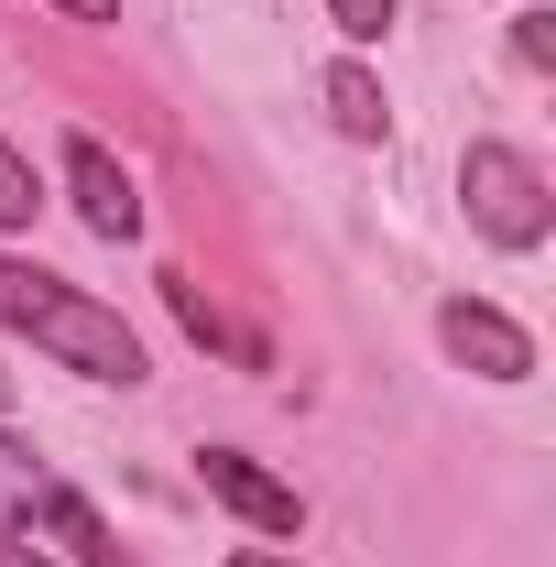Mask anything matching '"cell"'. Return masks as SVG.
<instances>
[{
    "mask_svg": "<svg viewBox=\"0 0 556 567\" xmlns=\"http://www.w3.org/2000/svg\"><path fill=\"white\" fill-rule=\"evenodd\" d=\"M0 328H22L33 350H55L66 371H87V382H142V339L121 328V306L33 274V262H0Z\"/></svg>",
    "mask_w": 556,
    "mask_h": 567,
    "instance_id": "1",
    "label": "cell"
},
{
    "mask_svg": "<svg viewBox=\"0 0 556 567\" xmlns=\"http://www.w3.org/2000/svg\"><path fill=\"white\" fill-rule=\"evenodd\" d=\"M459 197H470V229L491 251H535L556 229V186L535 175V153H513V142H470L459 153Z\"/></svg>",
    "mask_w": 556,
    "mask_h": 567,
    "instance_id": "2",
    "label": "cell"
},
{
    "mask_svg": "<svg viewBox=\"0 0 556 567\" xmlns=\"http://www.w3.org/2000/svg\"><path fill=\"white\" fill-rule=\"evenodd\" d=\"M436 339H447V360H470L481 382H524V371H535V339H524L502 306H481V295H459V306L436 317Z\"/></svg>",
    "mask_w": 556,
    "mask_h": 567,
    "instance_id": "3",
    "label": "cell"
},
{
    "mask_svg": "<svg viewBox=\"0 0 556 567\" xmlns=\"http://www.w3.org/2000/svg\"><path fill=\"white\" fill-rule=\"evenodd\" d=\"M197 481H208L240 524H262V535H295V524H306L295 481H274V470H262V458H240V447H197Z\"/></svg>",
    "mask_w": 556,
    "mask_h": 567,
    "instance_id": "4",
    "label": "cell"
},
{
    "mask_svg": "<svg viewBox=\"0 0 556 567\" xmlns=\"http://www.w3.org/2000/svg\"><path fill=\"white\" fill-rule=\"evenodd\" d=\"M66 197L99 240H132L142 229V197H132V175L110 164V142H66Z\"/></svg>",
    "mask_w": 556,
    "mask_h": 567,
    "instance_id": "5",
    "label": "cell"
},
{
    "mask_svg": "<svg viewBox=\"0 0 556 567\" xmlns=\"http://www.w3.org/2000/svg\"><path fill=\"white\" fill-rule=\"evenodd\" d=\"M164 295H175L186 339H197V350H218L229 371H262V360H274V350H262V328H240V317H229V306H218V295H208L197 274H164Z\"/></svg>",
    "mask_w": 556,
    "mask_h": 567,
    "instance_id": "6",
    "label": "cell"
},
{
    "mask_svg": "<svg viewBox=\"0 0 556 567\" xmlns=\"http://www.w3.org/2000/svg\"><path fill=\"white\" fill-rule=\"evenodd\" d=\"M33 524H44V535H55V546H66L76 567H132L121 546H110V524H99V513H87V502H76L66 481H55V492L33 502Z\"/></svg>",
    "mask_w": 556,
    "mask_h": 567,
    "instance_id": "7",
    "label": "cell"
},
{
    "mask_svg": "<svg viewBox=\"0 0 556 567\" xmlns=\"http://www.w3.org/2000/svg\"><path fill=\"white\" fill-rule=\"evenodd\" d=\"M328 121H339L349 142H382V132H393V110H382L371 66H328Z\"/></svg>",
    "mask_w": 556,
    "mask_h": 567,
    "instance_id": "8",
    "label": "cell"
},
{
    "mask_svg": "<svg viewBox=\"0 0 556 567\" xmlns=\"http://www.w3.org/2000/svg\"><path fill=\"white\" fill-rule=\"evenodd\" d=\"M44 492H55V470H44L22 436H0V513H33Z\"/></svg>",
    "mask_w": 556,
    "mask_h": 567,
    "instance_id": "9",
    "label": "cell"
},
{
    "mask_svg": "<svg viewBox=\"0 0 556 567\" xmlns=\"http://www.w3.org/2000/svg\"><path fill=\"white\" fill-rule=\"evenodd\" d=\"M33 208H44V197H33V164L0 142V229H33Z\"/></svg>",
    "mask_w": 556,
    "mask_h": 567,
    "instance_id": "10",
    "label": "cell"
},
{
    "mask_svg": "<svg viewBox=\"0 0 556 567\" xmlns=\"http://www.w3.org/2000/svg\"><path fill=\"white\" fill-rule=\"evenodd\" d=\"M328 22H339L349 44H382L393 33V0H328Z\"/></svg>",
    "mask_w": 556,
    "mask_h": 567,
    "instance_id": "11",
    "label": "cell"
},
{
    "mask_svg": "<svg viewBox=\"0 0 556 567\" xmlns=\"http://www.w3.org/2000/svg\"><path fill=\"white\" fill-rule=\"evenodd\" d=\"M513 55H524V66H556V11H524V22H513Z\"/></svg>",
    "mask_w": 556,
    "mask_h": 567,
    "instance_id": "12",
    "label": "cell"
},
{
    "mask_svg": "<svg viewBox=\"0 0 556 567\" xmlns=\"http://www.w3.org/2000/svg\"><path fill=\"white\" fill-rule=\"evenodd\" d=\"M55 11H66V22H110V0H55Z\"/></svg>",
    "mask_w": 556,
    "mask_h": 567,
    "instance_id": "13",
    "label": "cell"
},
{
    "mask_svg": "<svg viewBox=\"0 0 556 567\" xmlns=\"http://www.w3.org/2000/svg\"><path fill=\"white\" fill-rule=\"evenodd\" d=\"M0 567H55V557H33V546H11V535H0Z\"/></svg>",
    "mask_w": 556,
    "mask_h": 567,
    "instance_id": "14",
    "label": "cell"
},
{
    "mask_svg": "<svg viewBox=\"0 0 556 567\" xmlns=\"http://www.w3.org/2000/svg\"><path fill=\"white\" fill-rule=\"evenodd\" d=\"M229 567H295V557H274V546H240V557H229Z\"/></svg>",
    "mask_w": 556,
    "mask_h": 567,
    "instance_id": "15",
    "label": "cell"
},
{
    "mask_svg": "<svg viewBox=\"0 0 556 567\" xmlns=\"http://www.w3.org/2000/svg\"><path fill=\"white\" fill-rule=\"evenodd\" d=\"M0 404H11V382H0Z\"/></svg>",
    "mask_w": 556,
    "mask_h": 567,
    "instance_id": "16",
    "label": "cell"
}]
</instances>
